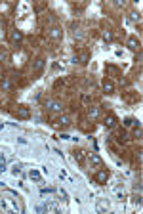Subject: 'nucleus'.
Returning <instances> with one entry per match:
<instances>
[{"mask_svg": "<svg viewBox=\"0 0 143 214\" xmlns=\"http://www.w3.org/2000/svg\"><path fill=\"white\" fill-rule=\"evenodd\" d=\"M0 61H8V52L6 50H0Z\"/></svg>", "mask_w": 143, "mask_h": 214, "instance_id": "nucleus-19", "label": "nucleus"}, {"mask_svg": "<svg viewBox=\"0 0 143 214\" xmlns=\"http://www.w3.org/2000/svg\"><path fill=\"white\" fill-rule=\"evenodd\" d=\"M103 92L105 94H114V84L111 80H107V79L103 80Z\"/></svg>", "mask_w": 143, "mask_h": 214, "instance_id": "nucleus-9", "label": "nucleus"}, {"mask_svg": "<svg viewBox=\"0 0 143 214\" xmlns=\"http://www.w3.org/2000/svg\"><path fill=\"white\" fill-rule=\"evenodd\" d=\"M126 126H134V124H136V126H139V122H137V120L136 119H126Z\"/></svg>", "mask_w": 143, "mask_h": 214, "instance_id": "nucleus-18", "label": "nucleus"}, {"mask_svg": "<svg viewBox=\"0 0 143 214\" xmlns=\"http://www.w3.org/2000/svg\"><path fill=\"white\" fill-rule=\"evenodd\" d=\"M130 15H132L134 21H139V15H137V14H130Z\"/></svg>", "mask_w": 143, "mask_h": 214, "instance_id": "nucleus-24", "label": "nucleus"}, {"mask_svg": "<svg viewBox=\"0 0 143 214\" xmlns=\"http://www.w3.org/2000/svg\"><path fill=\"white\" fill-rule=\"evenodd\" d=\"M107 73H111L114 76H120V71H118L116 67H113V65H107Z\"/></svg>", "mask_w": 143, "mask_h": 214, "instance_id": "nucleus-16", "label": "nucleus"}, {"mask_svg": "<svg viewBox=\"0 0 143 214\" xmlns=\"http://www.w3.org/2000/svg\"><path fill=\"white\" fill-rule=\"evenodd\" d=\"M10 40H11V42H15V44H19L23 40V33H21V31H17V29L10 31Z\"/></svg>", "mask_w": 143, "mask_h": 214, "instance_id": "nucleus-5", "label": "nucleus"}, {"mask_svg": "<svg viewBox=\"0 0 143 214\" xmlns=\"http://www.w3.org/2000/svg\"><path fill=\"white\" fill-rule=\"evenodd\" d=\"M97 210H99V212H103V210H109V203H107L105 199H101L99 203H97Z\"/></svg>", "mask_w": 143, "mask_h": 214, "instance_id": "nucleus-13", "label": "nucleus"}, {"mask_svg": "<svg viewBox=\"0 0 143 214\" xmlns=\"http://www.w3.org/2000/svg\"><path fill=\"white\" fill-rule=\"evenodd\" d=\"M75 159H76V161H82V159H84L82 151H75Z\"/></svg>", "mask_w": 143, "mask_h": 214, "instance_id": "nucleus-22", "label": "nucleus"}, {"mask_svg": "<svg viewBox=\"0 0 143 214\" xmlns=\"http://www.w3.org/2000/svg\"><path fill=\"white\" fill-rule=\"evenodd\" d=\"M15 115H17V119H29V117H31V111H29V107H25V105H19L17 111H15Z\"/></svg>", "mask_w": 143, "mask_h": 214, "instance_id": "nucleus-3", "label": "nucleus"}, {"mask_svg": "<svg viewBox=\"0 0 143 214\" xmlns=\"http://www.w3.org/2000/svg\"><path fill=\"white\" fill-rule=\"evenodd\" d=\"M103 124H105V126H107V128H113L114 124H116V117H114V115H109V117H105Z\"/></svg>", "mask_w": 143, "mask_h": 214, "instance_id": "nucleus-10", "label": "nucleus"}, {"mask_svg": "<svg viewBox=\"0 0 143 214\" xmlns=\"http://www.w3.org/2000/svg\"><path fill=\"white\" fill-rule=\"evenodd\" d=\"M76 61L80 63V65H86V63L90 61V52H86V50H82L78 55H76Z\"/></svg>", "mask_w": 143, "mask_h": 214, "instance_id": "nucleus-7", "label": "nucleus"}, {"mask_svg": "<svg viewBox=\"0 0 143 214\" xmlns=\"http://www.w3.org/2000/svg\"><path fill=\"white\" fill-rule=\"evenodd\" d=\"M109 176H111V174H109V170H107V168H101V170H97V172H96L93 180H96L97 184H101V185H103V184H107Z\"/></svg>", "mask_w": 143, "mask_h": 214, "instance_id": "nucleus-1", "label": "nucleus"}, {"mask_svg": "<svg viewBox=\"0 0 143 214\" xmlns=\"http://www.w3.org/2000/svg\"><path fill=\"white\" fill-rule=\"evenodd\" d=\"M19 172H21V166H19V164H14V168H11V174H19Z\"/></svg>", "mask_w": 143, "mask_h": 214, "instance_id": "nucleus-21", "label": "nucleus"}, {"mask_svg": "<svg viewBox=\"0 0 143 214\" xmlns=\"http://www.w3.org/2000/svg\"><path fill=\"white\" fill-rule=\"evenodd\" d=\"M32 67H34V71H42L44 69V59L42 58L34 59V65H32Z\"/></svg>", "mask_w": 143, "mask_h": 214, "instance_id": "nucleus-14", "label": "nucleus"}, {"mask_svg": "<svg viewBox=\"0 0 143 214\" xmlns=\"http://www.w3.org/2000/svg\"><path fill=\"white\" fill-rule=\"evenodd\" d=\"M2 88H4V90H6V92H10V90H11V88H14V86H11V82H10V80H8V79H2Z\"/></svg>", "mask_w": 143, "mask_h": 214, "instance_id": "nucleus-15", "label": "nucleus"}, {"mask_svg": "<svg viewBox=\"0 0 143 214\" xmlns=\"http://www.w3.org/2000/svg\"><path fill=\"white\" fill-rule=\"evenodd\" d=\"M103 38L105 40H113V33L111 31H103Z\"/></svg>", "mask_w": 143, "mask_h": 214, "instance_id": "nucleus-20", "label": "nucleus"}, {"mask_svg": "<svg viewBox=\"0 0 143 214\" xmlns=\"http://www.w3.org/2000/svg\"><path fill=\"white\" fill-rule=\"evenodd\" d=\"M31 178L34 180V182H40V180H42V176H40L38 170H31Z\"/></svg>", "mask_w": 143, "mask_h": 214, "instance_id": "nucleus-17", "label": "nucleus"}, {"mask_svg": "<svg viewBox=\"0 0 143 214\" xmlns=\"http://www.w3.org/2000/svg\"><path fill=\"white\" fill-rule=\"evenodd\" d=\"M126 46H128L132 52H139V46H141V44H139V40H137V38L130 36V38H128V42H126Z\"/></svg>", "mask_w": 143, "mask_h": 214, "instance_id": "nucleus-4", "label": "nucleus"}, {"mask_svg": "<svg viewBox=\"0 0 143 214\" xmlns=\"http://www.w3.org/2000/svg\"><path fill=\"white\" fill-rule=\"evenodd\" d=\"M46 107L50 109V111H54V113H61L63 111V105H61L59 102H46Z\"/></svg>", "mask_w": 143, "mask_h": 214, "instance_id": "nucleus-6", "label": "nucleus"}, {"mask_svg": "<svg viewBox=\"0 0 143 214\" xmlns=\"http://www.w3.org/2000/svg\"><path fill=\"white\" fill-rule=\"evenodd\" d=\"M90 163L93 164V166H103V161H101V157L99 155H96V153H90Z\"/></svg>", "mask_w": 143, "mask_h": 214, "instance_id": "nucleus-8", "label": "nucleus"}, {"mask_svg": "<svg viewBox=\"0 0 143 214\" xmlns=\"http://www.w3.org/2000/svg\"><path fill=\"white\" fill-rule=\"evenodd\" d=\"M48 36L54 40H61L63 38V31L59 29V27H52V29H48Z\"/></svg>", "mask_w": 143, "mask_h": 214, "instance_id": "nucleus-2", "label": "nucleus"}, {"mask_svg": "<svg viewBox=\"0 0 143 214\" xmlns=\"http://www.w3.org/2000/svg\"><path fill=\"white\" fill-rule=\"evenodd\" d=\"M99 113H101V111H99V107H93V105H92V107L88 109L90 119H97V117H99Z\"/></svg>", "mask_w": 143, "mask_h": 214, "instance_id": "nucleus-12", "label": "nucleus"}, {"mask_svg": "<svg viewBox=\"0 0 143 214\" xmlns=\"http://www.w3.org/2000/svg\"><path fill=\"white\" fill-rule=\"evenodd\" d=\"M4 166H6V163H4V157H0V172L4 170Z\"/></svg>", "mask_w": 143, "mask_h": 214, "instance_id": "nucleus-23", "label": "nucleus"}, {"mask_svg": "<svg viewBox=\"0 0 143 214\" xmlns=\"http://www.w3.org/2000/svg\"><path fill=\"white\" fill-rule=\"evenodd\" d=\"M57 124H59V126H69V124H71V117L69 115H61L59 119H57Z\"/></svg>", "mask_w": 143, "mask_h": 214, "instance_id": "nucleus-11", "label": "nucleus"}]
</instances>
